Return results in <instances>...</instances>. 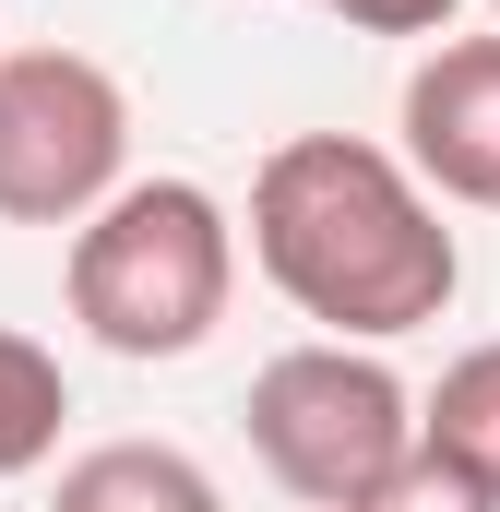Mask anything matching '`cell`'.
I'll return each mask as SVG.
<instances>
[{
	"instance_id": "2",
	"label": "cell",
	"mask_w": 500,
	"mask_h": 512,
	"mask_svg": "<svg viewBox=\"0 0 500 512\" xmlns=\"http://www.w3.org/2000/svg\"><path fill=\"white\" fill-rule=\"evenodd\" d=\"M239 298V227L203 179H120L72 227V322L108 358H191Z\"/></svg>"
},
{
	"instance_id": "7",
	"label": "cell",
	"mask_w": 500,
	"mask_h": 512,
	"mask_svg": "<svg viewBox=\"0 0 500 512\" xmlns=\"http://www.w3.org/2000/svg\"><path fill=\"white\" fill-rule=\"evenodd\" d=\"M417 453L453 465V477H477L500 501V346H465V358L441 370V393L417 405Z\"/></svg>"
},
{
	"instance_id": "9",
	"label": "cell",
	"mask_w": 500,
	"mask_h": 512,
	"mask_svg": "<svg viewBox=\"0 0 500 512\" xmlns=\"http://www.w3.org/2000/svg\"><path fill=\"white\" fill-rule=\"evenodd\" d=\"M358 512H500V501L477 489V477H453V465L405 453V465H393V489H381V501H358Z\"/></svg>"
},
{
	"instance_id": "3",
	"label": "cell",
	"mask_w": 500,
	"mask_h": 512,
	"mask_svg": "<svg viewBox=\"0 0 500 512\" xmlns=\"http://www.w3.org/2000/svg\"><path fill=\"white\" fill-rule=\"evenodd\" d=\"M250 453H262V477L286 489V501L310 512H358L393 489V465L417 453V393L381 370L370 346H286V358H262L250 370Z\"/></svg>"
},
{
	"instance_id": "5",
	"label": "cell",
	"mask_w": 500,
	"mask_h": 512,
	"mask_svg": "<svg viewBox=\"0 0 500 512\" xmlns=\"http://www.w3.org/2000/svg\"><path fill=\"white\" fill-rule=\"evenodd\" d=\"M405 179L500 215V36H441L405 72Z\"/></svg>"
},
{
	"instance_id": "4",
	"label": "cell",
	"mask_w": 500,
	"mask_h": 512,
	"mask_svg": "<svg viewBox=\"0 0 500 512\" xmlns=\"http://www.w3.org/2000/svg\"><path fill=\"white\" fill-rule=\"evenodd\" d=\"M131 167V96L84 48L0 60V227H84Z\"/></svg>"
},
{
	"instance_id": "8",
	"label": "cell",
	"mask_w": 500,
	"mask_h": 512,
	"mask_svg": "<svg viewBox=\"0 0 500 512\" xmlns=\"http://www.w3.org/2000/svg\"><path fill=\"white\" fill-rule=\"evenodd\" d=\"M60 417H72V382L36 334H0V477H36L60 453Z\"/></svg>"
},
{
	"instance_id": "10",
	"label": "cell",
	"mask_w": 500,
	"mask_h": 512,
	"mask_svg": "<svg viewBox=\"0 0 500 512\" xmlns=\"http://www.w3.org/2000/svg\"><path fill=\"white\" fill-rule=\"evenodd\" d=\"M322 12H346L358 36H453L465 0H322Z\"/></svg>"
},
{
	"instance_id": "1",
	"label": "cell",
	"mask_w": 500,
	"mask_h": 512,
	"mask_svg": "<svg viewBox=\"0 0 500 512\" xmlns=\"http://www.w3.org/2000/svg\"><path fill=\"white\" fill-rule=\"evenodd\" d=\"M250 262L334 346H393V334L441 322L453 286H465V251H453L441 203L405 179V155H381L358 131H298V143L262 155Z\"/></svg>"
},
{
	"instance_id": "6",
	"label": "cell",
	"mask_w": 500,
	"mask_h": 512,
	"mask_svg": "<svg viewBox=\"0 0 500 512\" xmlns=\"http://www.w3.org/2000/svg\"><path fill=\"white\" fill-rule=\"evenodd\" d=\"M48 512H227V489L179 441H96V453L60 465Z\"/></svg>"
},
{
	"instance_id": "11",
	"label": "cell",
	"mask_w": 500,
	"mask_h": 512,
	"mask_svg": "<svg viewBox=\"0 0 500 512\" xmlns=\"http://www.w3.org/2000/svg\"><path fill=\"white\" fill-rule=\"evenodd\" d=\"M489 12H500V0H489Z\"/></svg>"
}]
</instances>
